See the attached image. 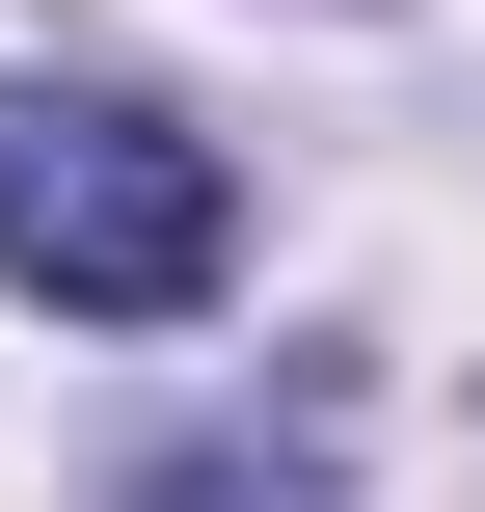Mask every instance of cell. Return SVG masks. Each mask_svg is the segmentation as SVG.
<instances>
[{"mask_svg":"<svg viewBox=\"0 0 485 512\" xmlns=\"http://www.w3.org/2000/svg\"><path fill=\"white\" fill-rule=\"evenodd\" d=\"M216 270H243L216 135H162L135 81H0V297H54V324H189Z\"/></svg>","mask_w":485,"mask_h":512,"instance_id":"cell-1","label":"cell"},{"mask_svg":"<svg viewBox=\"0 0 485 512\" xmlns=\"http://www.w3.org/2000/svg\"><path fill=\"white\" fill-rule=\"evenodd\" d=\"M162 512H243V486H162Z\"/></svg>","mask_w":485,"mask_h":512,"instance_id":"cell-2","label":"cell"}]
</instances>
